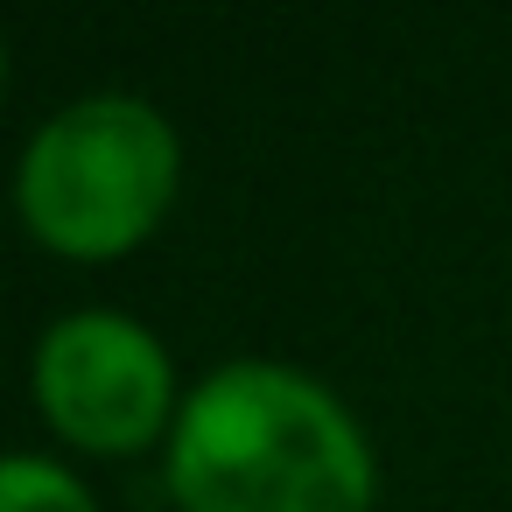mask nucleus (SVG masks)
<instances>
[{
  "instance_id": "4",
  "label": "nucleus",
  "mask_w": 512,
  "mask_h": 512,
  "mask_svg": "<svg viewBox=\"0 0 512 512\" xmlns=\"http://www.w3.org/2000/svg\"><path fill=\"white\" fill-rule=\"evenodd\" d=\"M0 512H99L85 477L57 456H0Z\"/></svg>"
},
{
  "instance_id": "1",
  "label": "nucleus",
  "mask_w": 512,
  "mask_h": 512,
  "mask_svg": "<svg viewBox=\"0 0 512 512\" xmlns=\"http://www.w3.org/2000/svg\"><path fill=\"white\" fill-rule=\"evenodd\" d=\"M169 491L183 512H372L379 463L316 372L232 358L176 407Z\"/></svg>"
},
{
  "instance_id": "2",
  "label": "nucleus",
  "mask_w": 512,
  "mask_h": 512,
  "mask_svg": "<svg viewBox=\"0 0 512 512\" xmlns=\"http://www.w3.org/2000/svg\"><path fill=\"white\" fill-rule=\"evenodd\" d=\"M176 127L141 92H92L50 113L15 169L22 225L78 260L141 246L176 197Z\"/></svg>"
},
{
  "instance_id": "5",
  "label": "nucleus",
  "mask_w": 512,
  "mask_h": 512,
  "mask_svg": "<svg viewBox=\"0 0 512 512\" xmlns=\"http://www.w3.org/2000/svg\"><path fill=\"white\" fill-rule=\"evenodd\" d=\"M0 71H8V50H0Z\"/></svg>"
},
{
  "instance_id": "3",
  "label": "nucleus",
  "mask_w": 512,
  "mask_h": 512,
  "mask_svg": "<svg viewBox=\"0 0 512 512\" xmlns=\"http://www.w3.org/2000/svg\"><path fill=\"white\" fill-rule=\"evenodd\" d=\"M36 407L78 449H148L176 428V365L162 337L127 309H71L36 344Z\"/></svg>"
}]
</instances>
